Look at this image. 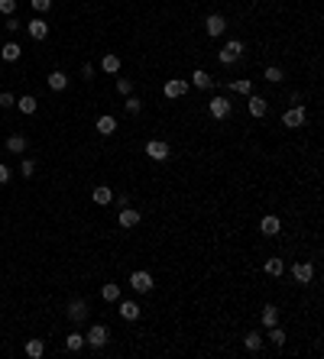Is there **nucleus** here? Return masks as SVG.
I'll return each instance as SVG.
<instances>
[{"label":"nucleus","mask_w":324,"mask_h":359,"mask_svg":"<svg viewBox=\"0 0 324 359\" xmlns=\"http://www.w3.org/2000/svg\"><path fill=\"white\" fill-rule=\"evenodd\" d=\"M49 6H52V0H33V10L36 13H46Z\"/></svg>","instance_id":"c9c22d12"},{"label":"nucleus","mask_w":324,"mask_h":359,"mask_svg":"<svg viewBox=\"0 0 324 359\" xmlns=\"http://www.w3.org/2000/svg\"><path fill=\"white\" fill-rule=\"evenodd\" d=\"M101 294H104V301H117V298H120V285L110 282V285H104V292H101Z\"/></svg>","instance_id":"2f4dec72"},{"label":"nucleus","mask_w":324,"mask_h":359,"mask_svg":"<svg viewBox=\"0 0 324 359\" xmlns=\"http://www.w3.org/2000/svg\"><path fill=\"white\" fill-rule=\"evenodd\" d=\"M85 314H88V304L81 298H75L72 304H68V317H72V320H85Z\"/></svg>","instance_id":"2eb2a0df"},{"label":"nucleus","mask_w":324,"mask_h":359,"mask_svg":"<svg viewBox=\"0 0 324 359\" xmlns=\"http://www.w3.org/2000/svg\"><path fill=\"white\" fill-rule=\"evenodd\" d=\"M13 104H17V98H13L10 91H4V94H0V107H13Z\"/></svg>","instance_id":"e433bc0d"},{"label":"nucleus","mask_w":324,"mask_h":359,"mask_svg":"<svg viewBox=\"0 0 324 359\" xmlns=\"http://www.w3.org/2000/svg\"><path fill=\"white\" fill-rule=\"evenodd\" d=\"M7 149H10V152H26V136H20V133H13L10 140H7Z\"/></svg>","instance_id":"a211bd4d"},{"label":"nucleus","mask_w":324,"mask_h":359,"mask_svg":"<svg viewBox=\"0 0 324 359\" xmlns=\"http://www.w3.org/2000/svg\"><path fill=\"white\" fill-rule=\"evenodd\" d=\"M279 230H282V224H279V217H275V214L263 217V224H259V233H263V236H279Z\"/></svg>","instance_id":"9d476101"},{"label":"nucleus","mask_w":324,"mask_h":359,"mask_svg":"<svg viewBox=\"0 0 324 359\" xmlns=\"http://www.w3.org/2000/svg\"><path fill=\"white\" fill-rule=\"evenodd\" d=\"M130 285H133V292L149 294V292H153V275H149V272H133V275H130Z\"/></svg>","instance_id":"20e7f679"},{"label":"nucleus","mask_w":324,"mask_h":359,"mask_svg":"<svg viewBox=\"0 0 324 359\" xmlns=\"http://www.w3.org/2000/svg\"><path fill=\"white\" fill-rule=\"evenodd\" d=\"M101 68H104V72H120V58H117V55H104V62H101Z\"/></svg>","instance_id":"c756f323"},{"label":"nucleus","mask_w":324,"mask_h":359,"mask_svg":"<svg viewBox=\"0 0 324 359\" xmlns=\"http://www.w3.org/2000/svg\"><path fill=\"white\" fill-rule=\"evenodd\" d=\"M91 198H94V204H110V201H114L110 188H104V184H101V188H94V191H91Z\"/></svg>","instance_id":"4be33fe9"},{"label":"nucleus","mask_w":324,"mask_h":359,"mask_svg":"<svg viewBox=\"0 0 324 359\" xmlns=\"http://www.w3.org/2000/svg\"><path fill=\"white\" fill-rule=\"evenodd\" d=\"M117 220H120V226H127V230H130V226H136V224H140V210H136V207H127V204H123L120 207V217H117Z\"/></svg>","instance_id":"6e6552de"},{"label":"nucleus","mask_w":324,"mask_h":359,"mask_svg":"<svg viewBox=\"0 0 324 359\" xmlns=\"http://www.w3.org/2000/svg\"><path fill=\"white\" fill-rule=\"evenodd\" d=\"M240 55H243V42H240V39H230V42L217 52V58H220V65H233Z\"/></svg>","instance_id":"f257e3e1"},{"label":"nucleus","mask_w":324,"mask_h":359,"mask_svg":"<svg viewBox=\"0 0 324 359\" xmlns=\"http://www.w3.org/2000/svg\"><path fill=\"white\" fill-rule=\"evenodd\" d=\"M162 94L165 98H185L188 94V81H182V78H172V81H165V88H162Z\"/></svg>","instance_id":"39448f33"},{"label":"nucleus","mask_w":324,"mask_h":359,"mask_svg":"<svg viewBox=\"0 0 324 359\" xmlns=\"http://www.w3.org/2000/svg\"><path fill=\"white\" fill-rule=\"evenodd\" d=\"M282 78H285V74H282V68H275V65H272V68H266V81H272V84H279Z\"/></svg>","instance_id":"72a5a7b5"},{"label":"nucleus","mask_w":324,"mask_h":359,"mask_svg":"<svg viewBox=\"0 0 324 359\" xmlns=\"http://www.w3.org/2000/svg\"><path fill=\"white\" fill-rule=\"evenodd\" d=\"M65 346H68V350H72V353H78V350H81V346H85V336H81V334H75V330H72V334H68V336H65Z\"/></svg>","instance_id":"b1692460"},{"label":"nucleus","mask_w":324,"mask_h":359,"mask_svg":"<svg viewBox=\"0 0 324 359\" xmlns=\"http://www.w3.org/2000/svg\"><path fill=\"white\" fill-rule=\"evenodd\" d=\"M43 353H46V343L43 340H30V343H26V356H30V359H39Z\"/></svg>","instance_id":"412c9836"},{"label":"nucleus","mask_w":324,"mask_h":359,"mask_svg":"<svg viewBox=\"0 0 324 359\" xmlns=\"http://www.w3.org/2000/svg\"><path fill=\"white\" fill-rule=\"evenodd\" d=\"M123 107H127V114H130V116H136V114L143 110V100H140V98H133V94H127V100H123Z\"/></svg>","instance_id":"a878e982"},{"label":"nucleus","mask_w":324,"mask_h":359,"mask_svg":"<svg viewBox=\"0 0 324 359\" xmlns=\"http://www.w3.org/2000/svg\"><path fill=\"white\" fill-rule=\"evenodd\" d=\"M263 324H266V327H275V324H279V308H275V304H266L263 308Z\"/></svg>","instance_id":"aec40b11"},{"label":"nucleus","mask_w":324,"mask_h":359,"mask_svg":"<svg viewBox=\"0 0 324 359\" xmlns=\"http://www.w3.org/2000/svg\"><path fill=\"white\" fill-rule=\"evenodd\" d=\"M120 317L123 320H136V317H140V304H136V301H123L120 304Z\"/></svg>","instance_id":"dca6fc26"},{"label":"nucleus","mask_w":324,"mask_h":359,"mask_svg":"<svg viewBox=\"0 0 324 359\" xmlns=\"http://www.w3.org/2000/svg\"><path fill=\"white\" fill-rule=\"evenodd\" d=\"M191 84L204 91V88H214V78H211L208 72H201V68H198V72H191Z\"/></svg>","instance_id":"4468645a"},{"label":"nucleus","mask_w":324,"mask_h":359,"mask_svg":"<svg viewBox=\"0 0 324 359\" xmlns=\"http://www.w3.org/2000/svg\"><path fill=\"white\" fill-rule=\"evenodd\" d=\"M85 343H88V346H94V350L107 346V327H104V324H94V327L85 334Z\"/></svg>","instance_id":"7ed1b4c3"},{"label":"nucleus","mask_w":324,"mask_h":359,"mask_svg":"<svg viewBox=\"0 0 324 359\" xmlns=\"http://www.w3.org/2000/svg\"><path fill=\"white\" fill-rule=\"evenodd\" d=\"M49 88H52V91H65V88H68V74L65 72H52L49 74Z\"/></svg>","instance_id":"f3484780"},{"label":"nucleus","mask_w":324,"mask_h":359,"mask_svg":"<svg viewBox=\"0 0 324 359\" xmlns=\"http://www.w3.org/2000/svg\"><path fill=\"white\" fill-rule=\"evenodd\" d=\"M208 110H211V116H217V120H227V116H230V104H227V98H214L208 104Z\"/></svg>","instance_id":"1a4fd4ad"},{"label":"nucleus","mask_w":324,"mask_h":359,"mask_svg":"<svg viewBox=\"0 0 324 359\" xmlns=\"http://www.w3.org/2000/svg\"><path fill=\"white\" fill-rule=\"evenodd\" d=\"M13 10H17V0H0V13H7V16H10Z\"/></svg>","instance_id":"f704fd0d"},{"label":"nucleus","mask_w":324,"mask_h":359,"mask_svg":"<svg viewBox=\"0 0 324 359\" xmlns=\"http://www.w3.org/2000/svg\"><path fill=\"white\" fill-rule=\"evenodd\" d=\"M204 30H208V36H220V32L227 30V20L220 16V13H211V16L204 20Z\"/></svg>","instance_id":"0eeeda50"},{"label":"nucleus","mask_w":324,"mask_h":359,"mask_svg":"<svg viewBox=\"0 0 324 359\" xmlns=\"http://www.w3.org/2000/svg\"><path fill=\"white\" fill-rule=\"evenodd\" d=\"M114 130H117V120H114V116H98V133H101V136H110Z\"/></svg>","instance_id":"6ab92c4d"},{"label":"nucleus","mask_w":324,"mask_h":359,"mask_svg":"<svg viewBox=\"0 0 324 359\" xmlns=\"http://www.w3.org/2000/svg\"><path fill=\"white\" fill-rule=\"evenodd\" d=\"M146 156L153 158V162H165V158L172 156V149H169V142H162V140H149L146 142Z\"/></svg>","instance_id":"f03ea898"},{"label":"nucleus","mask_w":324,"mask_h":359,"mask_svg":"<svg viewBox=\"0 0 324 359\" xmlns=\"http://www.w3.org/2000/svg\"><path fill=\"white\" fill-rule=\"evenodd\" d=\"M282 123H285V126H292V130L301 126V123H305V107H292L285 116H282Z\"/></svg>","instance_id":"f8f14e48"},{"label":"nucleus","mask_w":324,"mask_h":359,"mask_svg":"<svg viewBox=\"0 0 324 359\" xmlns=\"http://www.w3.org/2000/svg\"><path fill=\"white\" fill-rule=\"evenodd\" d=\"M233 91H237V94H253V81H246V78H240V81H233Z\"/></svg>","instance_id":"7c9ffc66"},{"label":"nucleus","mask_w":324,"mask_h":359,"mask_svg":"<svg viewBox=\"0 0 324 359\" xmlns=\"http://www.w3.org/2000/svg\"><path fill=\"white\" fill-rule=\"evenodd\" d=\"M243 346L250 350V353H259V350H263V336H259V334H250V336L243 340Z\"/></svg>","instance_id":"bb28decb"},{"label":"nucleus","mask_w":324,"mask_h":359,"mask_svg":"<svg viewBox=\"0 0 324 359\" xmlns=\"http://www.w3.org/2000/svg\"><path fill=\"white\" fill-rule=\"evenodd\" d=\"M269 343H272V346H282V343H285V330H282L279 324L269 327Z\"/></svg>","instance_id":"c85d7f7f"},{"label":"nucleus","mask_w":324,"mask_h":359,"mask_svg":"<svg viewBox=\"0 0 324 359\" xmlns=\"http://www.w3.org/2000/svg\"><path fill=\"white\" fill-rule=\"evenodd\" d=\"M246 110H250V116H266L269 104H266V98H259V94H250V104H246Z\"/></svg>","instance_id":"9b49d317"},{"label":"nucleus","mask_w":324,"mask_h":359,"mask_svg":"<svg viewBox=\"0 0 324 359\" xmlns=\"http://www.w3.org/2000/svg\"><path fill=\"white\" fill-rule=\"evenodd\" d=\"M0 55H4V62H17L20 55H23V49H20L17 42H7V46H4V52H0Z\"/></svg>","instance_id":"5701e85b"},{"label":"nucleus","mask_w":324,"mask_h":359,"mask_svg":"<svg viewBox=\"0 0 324 359\" xmlns=\"http://www.w3.org/2000/svg\"><path fill=\"white\" fill-rule=\"evenodd\" d=\"M282 272H285V262L282 259H266V275H275V278H279Z\"/></svg>","instance_id":"393cba45"},{"label":"nucleus","mask_w":324,"mask_h":359,"mask_svg":"<svg viewBox=\"0 0 324 359\" xmlns=\"http://www.w3.org/2000/svg\"><path fill=\"white\" fill-rule=\"evenodd\" d=\"M36 107H39L36 98H30V94H23V98H20V110H23V114H36Z\"/></svg>","instance_id":"cd10ccee"},{"label":"nucleus","mask_w":324,"mask_h":359,"mask_svg":"<svg viewBox=\"0 0 324 359\" xmlns=\"http://www.w3.org/2000/svg\"><path fill=\"white\" fill-rule=\"evenodd\" d=\"M117 94H123V98L133 94V81H130V78H117Z\"/></svg>","instance_id":"473e14b6"},{"label":"nucleus","mask_w":324,"mask_h":359,"mask_svg":"<svg viewBox=\"0 0 324 359\" xmlns=\"http://www.w3.org/2000/svg\"><path fill=\"white\" fill-rule=\"evenodd\" d=\"M20 172H23V175H26V178H30V175H33V172H36V162H30V158H26V162H23V165H20Z\"/></svg>","instance_id":"4c0bfd02"},{"label":"nucleus","mask_w":324,"mask_h":359,"mask_svg":"<svg viewBox=\"0 0 324 359\" xmlns=\"http://www.w3.org/2000/svg\"><path fill=\"white\" fill-rule=\"evenodd\" d=\"M292 275H295V282L308 285V282L314 278V266H311V262H295V266H292Z\"/></svg>","instance_id":"423d86ee"},{"label":"nucleus","mask_w":324,"mask_h":359,"mask_svg":"<svg viewBox=\"0 0 324 359\" xmlns=\"http://www.w3.org/2000/svg\"><path fill=\"white\" fill-rule=\"evenodd\" d=\"M26 30H30V36L36 39V42H43V39L49 36V26H46V20H33V23L26 26Z\"/></svg>","instance_id":"ddd939ff"},{"label":"nucleus","mask_w":324,"mask_h":359,"mask_svg":"<svg viewBox=\"0 0 324 359\" xmlns=\"http://www.w3.org/2000/svg\"><path fill=\"white\" fill-rule=\"evenodd\" d=\"M7 182H10V168L0 162V184H7Z\"/></svg>","instance_id":"58836bf2"}]
</instances>
